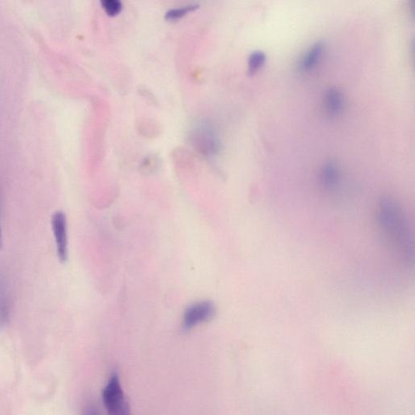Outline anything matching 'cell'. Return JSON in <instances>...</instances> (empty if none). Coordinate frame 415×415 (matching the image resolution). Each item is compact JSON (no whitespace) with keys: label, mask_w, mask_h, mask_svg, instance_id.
I'll return each instance as SVG.
<instances>
[{"label":"cell","mask_w":415,"mask_h":415,"mask_svg":"<svg viewBox=\"0 0 415 415\" xmlns=\"http://www.w3.org/2000/svg\"><path fill=\"white\" fill-rule=\"evenodd\" d=\"M378 221L381 231L395 249L407 261L412 260L413 237L401 206L392 200H381L378 208Z\"/></svg>","instance_id":"6da1fadb"},{"label":"cell","mask_w":415,"mask_h":415,"mask_svg":"<svg viewBox=\"0 0 415 415\" xmlns=\"http://www.w3.org/2000/svg\"><path fill=\"white\" fill-rule=\"evenodd\" d=\"M103 399L108 415H132L119 375L116 373L111 375L108 383L105 386Z\"/></svg>","instance_id":"7a4b0ae2"},{"label":"cell","mask_w":415,"mask_h":415,"mask_svg":"<svg viewBox=\"0 0 415 415\" xmlns=\"http://www.w3.org/2000/svg\"><path fill=\"white\" fill-rule=\"evenodd\" d=\"M216 314V307L210 301H202L188 307L183 317V329L188 331L210 321Z\"/></svg>","instance_id":"3957f363"},{"label":"cell","mask_w":415,"mask_h":415,"mask_svg":"<svg viewBox=\"0 0 415 415\" xmlns=\"http://www.w3.org/2000/svg\"><path fill=\"white\" fill-rule=\"evenodd\" d=\"M52 229L56 243V251L61 263H64L69 256V246H67V222L64 212L57 211L52 218Z\"/></svg>","instance_id":"277c9868"},{"label":"cell","mask_w":415,"mask_h":415,"mask_svg":"<svg viewBox=\"0 0 415 415\" xmlns=\"http://www.w3.org/2000/svg\"><path fill=\"white\" fill-rule=\"evenodd\" d=\"M324 45L319 41L312 45L300 61L299 67L301 71H310L317 66L321 59L324 52Z\"/></svg>","instance_id":"5b68a950"},{"label":"cell","mask_w":415,"mask_h":415,"mask_svg":"<svg viewBox=\"0 0 415 415\" xmlns=\"http://www.w3.org/2000/svg\"><path fill=\"white\" fill-rule=\"evenodd\" d=\"M324 103L325 110L329 115H339L343 108V96L339 89H329L324 94Z\"/></svg>","instance_id":"8992f818"},{"label":"cell","mask_w":415,"mask_h":415,"mask_svg":"<svg viewBox=\"0 0 415 415\" xmlns=\"http://www.w3.org/2000/svg\"><path fill=\"white\" fill-rule=\"evenodd\" d=\"M10 299L6 281L0 273V327H5L10 321Z\"/></svg>","instance_id":"52a82bcc"},{"label":"cell","mask_w":415,"mask_h":415,"mask_svg":"<svg viewBox=\"0 0 415 415\" xmlns=\"http://www.w3.org/2000/svg\"><path fill=\"white\" fill-rule=\"evenodd\" d=\"M321 181L324 188L334 190L339 181V170L334 161L325 164L321 172Z\"/></svg>","instance_id":"ba28073f"},{"label":"cell","mask_w":415,"mask_h":415,"mask_svg":"<svg viewBox=\"0 0 415 415\" xmlns=\"http://www.w3.org/2000/svg\"><path fill=\"white\" fill-rule=\"evenodd\" d=\"M266 55L261 50H256L252 52L249 58V74H254L265 64Z\"/></svg>","instance_id":"9c48e42d"},{"label":"cell","mask_w":415,"mask_h":415,"mask_svg":"<svg viewBox=\"0 0 415 415\" xmlns=\"http://www.w3.org/2000/svg\"><path fill=\"white\" fill-rule=\"evenodd\" d=\"M199 7L198 4H189L187 6L182 8H174L168 11L166 13L165 18L167 20H176L183 18L184 15H186L189 12H193Z\"/></svg>","instance_id":"30bf717a"},{"label":"cell","mask_w":415,"mask_h":415,"mask_svg":"<svg viewBox=\"0 0 415 415\" xmlns=\"http://www.w3.org/2000/svg\"><path fill=\"white\" fill-rule=\"evenodd\" d=\"M102 4L106 13L110 16H116L121 12L122 4L119 0H104Z\"/></svg>","instance_id":"8fae6325"},{"label":"cell","mask_w":415,"mask_h":415,"mask_svg":"<svg viewBox=\"0 0 415 415\" xmlns=\"http://www.w3.org/2000/svg\"><path fill=\"white\" fill-rule=\"evenodd\" d=\"M85 415H100V414L97 411L96 409L89 407L85 412Z\"/></svg>","instance_id":"7c38bea8"},{"label":"cell","mask_w":415,"mask_h":415,"mask_svg":"<svg viewBox=\"0 0 415 415\" xmlns=\"http://www.w3.org/2000/svg\"><path fill=\"white\" fill-rule=\"evenodd\" d=\"M2 245H3L2 231H1V227H0V249H2Z\"/></svg>","instance_id":"4fadbf2b"}]
</instances>
